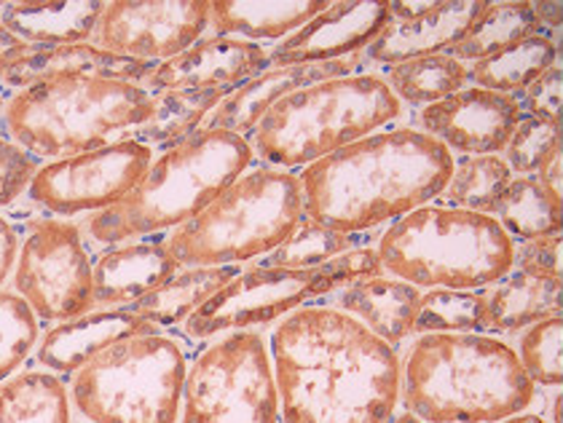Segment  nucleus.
Masks as SVG:
<instances>
[{
  "mask_svg": "<svg viewBox=\"0 0 563 423\" xmlns=\"http://www.w3.org/2000/svg\"><path fill=\"white\" fill-rule=\"evenodd\" d=\"M400 115V100L378 76L311 84L277 102L253 129L250 148L277 167H306L368 137Z\"/></svg>",
  "mask_w": 563,
  "mask_h": 423,
  "instance_id": "0eeeda50",
  "label": "nucleus"
},
{
  "mask_svg": "<svg viewBox=\"0 0 563 423\" xmlns=\"http://www.w3.org/2000/svg\"><path fill=\"white\" fill-rule=\"evenodd\" d=\"M454 171L445 145L416 129L368 134L298 177L303 214L344 233L368 231L430 204Z\"/></svg>",
  "mask_w": 563,
  "mask_h": 423,
  "instance_id": "f03ea898",
  "label": "nucleus"
},
{
  "mask_svg": "<svg viewBox=\"0 0 563 423\" xmlns=\"http://www.w3.org/2000/svg\"><path fill=\"white\" fill-rule=\"evenodd\" d=\"M106 3H11L3 5L0 24L30 46H73L95 35Z\"/></svg>",
  "mask_w": 563,
  "mask_h": 423,
  "instance_id": "b1692460",
  "label": "nucleus"
},
{
  "mask_svg": "<svg viewBox=\"0 0 563 423\" xmlns=\"http://www.w3.org/2000/svg\"><path fill=\"white\" fill-rule=\"evenodd\" d=\"M33 52L35 48L30 46V43L20 41L11 30H5L3 24H0V78H3L9 70H14V67L20 65L24 57H30Z\"/></svg>",
  "mask_w": 563,
  "mask_h": 423,
  "instance_id": "37998d69",
  "label": "nucleus"
},
{
  "mask_svg": "<svg viewBox=\"0 0 563 423\" xmlns=\"http://www.w3.org/2000/svg\"><path fill=\"white\" fill-rule=\"evenodd\" d=\"M497 423H550V421L540 419V415H510V419L497 421Z\"/></svg>",
  "mask_w": 563,
  "mask_h": 423,
  "instance_id": "de8ad7c7",
  "label": "nucleus"
},
{
  "mask_svg": "<svg viewBox=\"0 0 563 423\" xmlns=\"http://www.w3.org/2000/svg\"><path fill=\"white\" fill-rule=\"evenodd\" d=\"M518 359L531 383L561 386V316L531 324L520 338Z\"/></svg>",
  "mask_w": 563,
  "mask_h": 423,
  "instance_id": "4c0bfd02",
  "label": "nucleus"
},
{
  "mask_svg": "<svg viewBox=\"0 0 563 423\" xmlns=\"http://www.w3.org/2000/svg\"><path fill=\"white\" fill-rule=\"evenodd\" d=\"M282 423H389L400 402V359L339 309L292 311L272 338Z\"/></svg>",
  "mask_w": 563,
  "mask_h": 423,
  "instance_id": "f257e3e1",
  "label": "nucleus"
},
{
  "mask_svg": "<svg viewBox=\"0 0 563 423\" xmlns=\"http://www.w3.org/2000/svg\"><path fill=\"white\" fill-rule=\"evenodd\" d=\"M357 65H360V57H352V59H330V63H314V65H287V67H274V70L258 73L253 81L239 86L234 94L225 97V100L212 110L210 126L207 129H220V132H234V134L253 132L263 115L277 105V102L285 100V97L296 94V91H301L311 84L349 76Z\"/></svg>",
  "mask_w": 563,
  "mask_h": 423,
  "instance_id": "6ab92c4d",
  "label": "nucleus"
},
{
  "mask_svg": "<svg viewBox=\"0 0 563 423\" xmlns=\"http://www.w3.org/2000/svg\"><path fill=\"white\" fill-rule=\"evenodd\" d=\"M400 391L421 423H497L534 400L518 354L483 333L421 335L400 370Z\"/></svg>",
  "mask_w": 563,
  "mask_h": 423,
  "instance_id": "7ed1b4c3",
  "label": "nucleus"
},
{
  "mask_svg": "<svg viewBox=\"0 0 563 423\" xmlns=\"http://www.w3.org/2000/svg\"><path fill=\"white\" fill-rule=\"evenodd\" d=\"M229 97V89H183L167 91L153 105L151 119L137 129V143L177 145L191 137L196 126Z\"/></svg>",
  "mask_w": 563,
  "mask_h": 423,
  "instance_id": "c756f323",
  "label": "nucleus"
},
{
  "mask_svg": "<svg viewBox=\"0 0 563 423\" xmlns=\"http://www.w3.org/2000/svg\"><path fill=\"white\" fill-rule=\"evenodd\" d=\"M325 0H218L210 3V24L223 38H285L328 9Z\"/></svg>",
  "mask_w": 563,
  "mask_h": 423,
  "instance_id": "393cba45",
  "label": "nucleus"
},
{
  "mask_svg": "<svg viewBox=\"0 0 563 423\" xmlns=\"http://www.w3.org/2000/svg\"><path fill=\"white\" fill-rule=\"evenodd\" d=\"M467 81V67L449 54H430V57L406 59L389 70L387 86L397 100L413 105H432L456 94Z\"/></svg>",
  "mask_w": 563,
  "mask_h": 423,
  "instance_id": "2f4dec72",
  "label": "nucleus"
},
{
  "mask_svg": "<svg viewBox=\"0 0 563 423\" xmlns=\"http://www.w3.org/2000/svg\"><path fill=\"white\" fill-rule=\"evenodd\" d=\"M183 383V348L167 335L137 333L76 372L73 402L91 423H175Z\"/></svg>",
  "mask_w": 563,
  "mask_h": 423,
  "instance_id": "1a4fd4ad",
  "label": "nucleus"
},
{
  "mask_svg": "<svg viewBox=\"0 0 563 423\" xmlns=\"http://www.w3.org/2000/svg\"><path fill=\"white\" fill-rule=\"evenodd\" d=\"M156 100L119 78H63L22 89L5 108L11 137L33 158L78 156L102 148L113 134L140 129Z\"/></svg>",
  "mask_w": 563,
  "mask_h": 423,
  "instance_id": "423d86ee",
  "label": "nucleus"
},
{
  "mask_svg": "<svg viewBox=\"0 0 563 423\" xmlns=\"http://www.w3.org/2000/svg\"><path fill=\"white\" fill-rule=\"evenodd\" d=\"M389 423H421V421L406 410V413H400V415H391Z\"/></svg>",
  "mask_w": 563,
  "mask_h": 423,
  "instance_id": "09e8293b",
  "label": "nucleus"
},
{
  "mask_svg": "<svg viewBox=\"0 0 563 423\" xmlns=\"http://www.w3.org/2000/svg\"><path fill=\"white\" fill-rule=\"evenodd\" d=\"M387 27L371 43L373 63L400 65L406 59L430 57L456 46L467 35L486 3L456 0V3H389Z\"/></svg>",
  "mask_w": 563,
  "mask_h": 423,
  "instance_id": "dca6fc26",
  "label": "nucleus"
},
{
  "mask_svg": "<svg viewBox=\"0 0 563 423\" xmlns=\"http://www.w3.org/2000/svg\"><path fill=\"white\" fill-rule=\"evenodd\" d=\"M537 11H548V16H542L540 22H548V24H561V3H537L534 5Z\"/></svg>",
  "mask_w": 563,
  "mask_h": 423,
  "instance_id": "49530a36",
  "label": "nucleus"
},
{
  "mask_svg": "<svg viewBox=\"0 0 563 423\" xmlns=\"http://www.w3.org/2000/svg\"><path fill=\"white\" fill-rule=\"evenodd\" d=\"M268 65V54L258 43L239 38H210L194 43L177 57L167 59L151 73L148 84L156 91L183 89H231L247 84Z\"/></svg>",
  "mask_w": 563,
  "mask_h": 423,
  "instance_id": "a211bd4d",
  "label": "nucleus"
},
{
  "mask_svg": "<svg viewBox=\"0 0 563 423\" xmlns=\"http://www.w3.org/2000/svg\"><path fill=\"white\" fill-rule=\"evenodd\" d=\"M389 3H330L322 14L287 35L272 52L277 67L314 65L360 52L378 38L389 24Z\"/></svg>",
  "mask_w": 563,
  "mask_h": 423,
  "instance_id": "f3484780",
  "label": "nucleus"
},
{
  "mask_svg": "<svg viewBox=\"0 0 563 423\" xmlns=\"http://www.w3.org/2000/svg\"><path fill=\"white\" fill-rule=\"evenodd\" d=\"M0 423H70L63 381L52 372H24L0 383Z\"/></svg>",
  "mask_w": 563,
  "mask_h": 423,
  "instance_id": "7c9ffc66",
  "label": "nucleus"
},
{
  "mask_svg": "<svg viewBox=\"0 0 563 423\" xmlns=\"http://www.w3.org/2000/svg\"><path fill=\"white\" fill-rule=\"evenodd\" d=\"M137 333H151V324L132 309L81 314L48 330L38 348V359L54 372H78L89 359L106 352L115 341Z\"/></svg>",
  "mask_w": 563,
  "mask_h": 423,
  "instance_id": "aec40b11",
  "label": "nucleus"
},
{
  "mask_svg": "<svg viewBox=\"0 0 563 423\" xmlns=\"http://www.w3.org/2000/svg\"><path fill=\"white\" fill-rule=\"evenodd\" d=\"M239 271L236 266H199L169 276L162 287L134 303V314L148 324H177L223 290Z\"/></svg>",
  "mask_w": 563,
  "mask_h": 423,
  "instance_id": "bb28decb",
  "label": "nucleus"
},
{
  "mask_svg": "<svg viewBox=\"0 0 563 423\" xmlns=\"http://www.w3.org/2000/svg\"><path fill=\"white\" fill-rule=\"evenodd\" d=\"M153 70H156L153 63L119 57L89 43H73V46L35 48L14 70L5 73L3 81L22 89L44 81H63V78H119V81L137 84L151 78Z\"/></svg>",
  "mask_w": 563,
  "mask_h": 423,
  "instance_id": "412c9836",
  "label": "nucleus"
},
{
  "mask_svg": "<svg viewBox=\"0 0 563 423\" xmlns=\"http://www.w3.org/2000/svg\"><path fill=\"white\" fill-rule=\"evenodd\" d=\"M512 182V169L499 156H470L454 164L443 196L459 210L481 214L497 212L507 188Z\"/></svg>",
  "mask_w": 563,
  "mask_h": 423,
  "instance_id": "473e14b6",
  "label": "nucleus"
},
{
  "mask_svg": "<svg viewBox=\"0 0 563 423\" xmlns=\"http://www.w3.org/2000/svg\"><path fill=\"white\" fill-rule=\"evenodd\" d=\"M523 108L529 110V119H542L561 124V67L544 70L529 89H523Z\"/></svg>",
  "mask_w": 563,
  "mask_h": 423,
  "instance_id": "a19ab883",
  "label": "nucleus"
},
{
  "mask_svg": "<svg viewBox=\"0 0 563 423\" xmlns=\"http://www.w3.org/2000/svg\"><path fill=\"white\" fill-rule=\"evenodd\" d=\"M555 54H559L555 43L548 35L537 33L516 43V46L505 48V52L477 59L473 70H467V76H473V81L481 84V89L510 94V91L529 89L544 70H550L555 65Z\"/></svg>",
  "mask_w": 563,
  "mask_h": 423,
  "instance_id": "cd10ccee",
  "label": "nucleus"
},
{
  "mask_svg": "<svg viewBox=\"0 0 563 423\" xmlns=\"http://www.w3.org/2000/svg\"><path fill=\"white\" fill-rule=\"evenodd\" d=\"M378 274H382V263H378L376 249L341 253L325 266L303 268V271L272 266L250 268V271L236 274L223 290H218L196 314L188 316L186 333L191 338H212L229 330L239 333L255 324H268L298 311L306 300L328 296V292Z\"/></svg>",
  "mask_w": 563,
  "mask_h": 423,
  "instance_id": "9d476101",
  "label": "nucleus"
},
{
  "mask_svg": "<svg viewBox=\"0 0 563 423\" xmlns=\"http://www.w3.org/2000/svg\"><path fill=\"white\" fill-rule=\"evenodd\" d=\"M486 296L464 290H430L419 300L413 333H483L488 330Z\"/></svg>",
  "mask_w": 563,
  "mask_h": 423,
  "instance_id": "f704fd0d",
  "label": "nucleus"
},
{
  "mask_svg": "<svg viewBox=\"0 0 563 423\" xmlns=\"http://www.w3.org/2000/svg\"><path fill=\"white\" fill-rule=\"evenodd\" d=\"M335 292H339L335 300L341 309L357 316V322H363L373 335H378L389 346L413 333L421 292L408 281L371 276V279H360Z\"/></svg>",
  "mask_w": 563,
  "mask_h": 423,
  "instance_id": "5701e85b",
  "label": "nucleus"
},
{
  "mask_svg": "<svg viewBox=\"0 0 563 423\" xmlns=\"http://www.w3.org/2000/svg\"><path fill=\"white\" fill-rule=\"evenodd\" d=\"M35 175V158L16 143L0 140V207L11 204L22 191H27Z\"/></svg>",
  "mask_w": 563,
  "mask_h": 423,
  "instance_id": "ea45409f",
  "label": "nucleus"
},
{
  "mask_svg": "<svg viewBox=\"0 0 563 423\" xmlns=\"http://www.w3.org/2000/svg\"><path fill=\"white\" fill-rule=\"evenodd\" d=\"M540 33L534 5L531 3H486L483 14L467 30L456 46H451V57L459 59H486L492 54L505 52L516 43Z\"/></svg>",
  "mask_w": 563,
  "mask_h": 423,
  "instance_id": "c85d7f7f",
  "label": "nucleus"
},
{
  "mask_svg": "<svg viewBox=\"0 0 563 423\" xmlns=\"http://www.w3.org/2000/svg\"><path fill=\"white\" fill-rule=\"evenodd\" d=\"M175 257L158 244H126L110 249L91 268L95 281V303L130 305L140 303L177 274Z\"/></svg>",
  "mask_w": 563,
  "mask_h": 423,
  "instance_id": "4be33fe9",
  "label": "nucleus"
},
{
  "mask_svg": "<svg viewBox=\"0 0 563 423\" xmlns=\"http://www.w3.org/2000/svg\"><path fill=\"white\" fill-rule=\"evenodd\" d=\"M253 162L242 134L199 129L145 169L119 204L97 212L89 233L102 244L180 229L218 199Z\"/></svg>",
  "mask_w": 563,
  "mask_h": 423,
  "instance_id": "20e7f679",
  "label": "nucleus"
},
{
  "mask_svg": "<svg viewBox=\"0 0 563 423\" xmlns=\"http://www.w3.org/2000/svg\"><path fill=\"white\" fill-rule=\"evenodd\" d=\"M16 255H20V238H16L14 225L0 214V285H3L5 276L14 268Z\"/></svg>",
  "mask_w": 563,
  "mask_h": 423,
  "instance_id": "c03bdc74",
  "label": "nucleus"
},
{
  "mask_svg": "<svg viewBox=\"0 0 563 423\" xmlns=\"http://www.w3.org/2000/svg\"><path fill=\"white\" fill-rule=\"evenodd\" d=\"M555 148H561V124L523 119L505 145L507 167L516 171H540Z\"/></svg>",
  "mask_w": 563,
  "mask_h": 423,
  "instance_id": "58836bf2",
  "label": "nucleus"
},
{
  "mask_svg": "<svg viewBox=\"0 0 563 423\" xmlns=\"http://www.w3.org/2000/svg\"><path fill=\"white\" fill-rule=\"evenodd\" d=\"M540 186L548 191V196H553L555 201H561V148H555L548 156V162L540 167Z\"/></svg>",
  "mask_w": 563,
  "mask_h": 423,
  "instance_id": "a18cd8bd",
  "label": "nucleus"
},
{
  "mask_svg": "<svg viewBox=\"0 0 563 423\" xmlns=\"http://www.w3.org/2000/svg\"><path fill=\"white\" fill-rule=\"evenodd\" d=\"M421 124L445 148L473 156H497L520 124V102L488 89H459L421 110Z\"/></svg>",
  "mask_w": 563,
  "mask_h": 423,
  "instance_id": "2eb2a0df",
  "label": "nucleus"
},
{
  "mask_svg": "<svg viewBox=\"0 0 563 423\" xmlns=\"http://www.w3.org/2000/svg\"><path fill=\"white\" fill-rule=\"evenodd\" d=\"M210 24L205 0H167V3H108L97 24V46L119 57L156 63L191 48Z\"/></svg>",
  "mask_w": 563,
  "mask_h": 423,
  "instance_id": "4468645a",
  "label": "nucleus"
},
{
  "mask_svg": "<svg viewBox=\"0 0 563 423\" xmlns=\"http://www.w3.org/2000/svg\"><path fill=\"white\" fill-rule=\"evenodd\" d=\"M16 290L35 316L67 322L95 303L91 260L70 223H44L24 238L16 255Z\"/></svg>",
  "mask_w": 563,
  "mask_h": 423,
  "instance_id": "f8f14e48",
  "label": "nucleus"
},
{
  "mask_svg": "<svg viewBox=\"0 0 563 423\" xmlns=\"http://www.w3.org/2000/svg\"><path fill=\"white\" fill-rule=\"evenodd\" d=\"M376 255L384 271L408 285L464 292L497 285L516 266V244L499 220L440 204L397 218Z\"/></svg>",
  "mask_w": 563,
  "mask_h": 423,
  "instance_id": "39448f33",
  "label": "nucleus"
},
{
  "mask_svg": "<svg viewBox=\"0 0 563 423\" xmlns=\"http://www.w3.org/2000/svg\"><path fill=\"white\" fill-rule=\"evenodd\" d=\"M344 249V233L314 223V220H301V223L292 229L290 236H287L274 253L266 255V266L303 271V268L325 266L328 260L339 257Z\"/></svg>",
  "mask_w": 563,
  "mask_h": 423,
  "instance_id": "c9c22d12",
  "label": "nucleus"
},
{
  "mask_svg": "<svg viewBox=\"0 0 563 423\" xmlns=\"http://www.w3.org/2000/svg\"><path fill=\"white\" fill-rule=\"evenodd\" d=\"M38 341V319L14 292H0V381L27 359Z\"/></svg>",
  "mask_w": 563,
  "mask_h": 423,
  "instance_id": "e433bc0d",
  "label": "nucleus"
},
{
  "mask_svg": "<svg viewBox=\"0 0 563 423\" xmlns=\"http://www.w3.org/2000/svg\"><path fill=\"white\" fill-rule=\"evenodd\" d=\"M486 314L494 330H523L542 319L561 316V279L523 271L507 274L486 292Z\"/></svg>",
  "mask_w": 563,
  "mask_h": 423,
  "instance_id": "a878e982",
  "label": "nucleus"
},
{
  "mask_svg": "<svg viewBox=\"0 0 563 423\" xmlns=\"http://www.w3.org/2000/svg\"><path fill=\"white\" fill-rule=\"evenodd\" d=\"M497 212L501 229L526 242L561 236V201L548 196L537 177L512 180Z\"/></svg>",
  "mask_w": 563,
  "mask_h": 423,
  "instance_id": "72a5a7b5",
  "label": "nucleus"
},
{
  "mask_svg": "<svg viewBox=\"0 0 563 423\" xmlns=\"http://www.w3.org/2000/svg\"><path fill=\"white\" fill-rule=\"evenodd\" d=\"M303 220L296 175L255 169L236 177L212 204L180 225L167 242L177 266H236L268 255Z\"/></svg>",
  "mask_w": 563,
  "mask_h": 423,
  "instance_id": "6e6552de",
  "label": "nucleus"
},
{
  "mask_svg": "<svg viewBox=\"0 0 563 423\" xmlns=\"http://www.w3.org/2000/svg\"><path fill=\"white\" fill-rule=\"evenodd\" d=\"M183 423H279L272 357L255 333L201 352L183 383Z\"/></svg>",
  "mask_w": 563,
  "mask_h": 423,
  "instance_id": "9b49d317",
  "label": "nucleus"
},
{
  "mask_svg": "<svg viewBox=\"0 0 563 423\" xmlns=\"http://www.w3.org/2000/svg\"><path fill=\"white\" fill-rule=\"evenodd\" d=\"M151 167V148L115 140L102 148L59 158L35 169L27 191L35 204L57 214L108 210L132 191Z\"/></svg>",
  "mask_w": 563,
  "mask_h": 423,
  "instance_id": "ddd939ff",
  "label": "nucleus"
},
{
  "mask_svg": "<svg viewBox=\"0 0 563 423\" xmlns=\"http://www.w3.org/2000/svg\"><path fill=\"white\" fill-rule=\"evenodd\" d=\"M559 249H561V236L531 238V242H526L523 247L516 249L518 271L531 274V276H544V279H561Z\"/></svg>",
  "mask_w": 563,
  "mask_h": 423,
  "instance_id": "79ce46f5",
  "label": "nucleus"
}]
</instances>
